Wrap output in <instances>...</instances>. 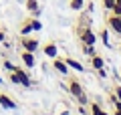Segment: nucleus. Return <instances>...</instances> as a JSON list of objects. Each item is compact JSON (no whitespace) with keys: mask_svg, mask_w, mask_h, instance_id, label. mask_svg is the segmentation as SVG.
<instances>
[{"mask_svg":"<svg viewBox=\"0 0 121 115\" xmlns=\"http://www.w3.org/2000/svg\"><path fill=\"white\" fill-rule=\"evenodd\" d=\"M67 89H69V93L73 95V97H77V101L81 103V105H87V95L85 91H83V85L79 83V79H69V85H67Z\"/></svg>","mask_w":121,"mask_h":115,"instance_id":"1","label":"nucleus"},{"mask_svg":"<svg viewBox=\"0 0 121 115\" xmlns=\"http://www.w3.org/2000/svg\"><path fill=\"white\" fill-rule=\"evenodd\" d=\"M77 36H79V40H81L83 44H95L97 43V36H95V32L91 30V24L77 26Z\"/></svg>","mask_w":121,"mask_h":115,"instance_id":"2","label":"nucleus"},{"mask_svg":"<svg viewBox=\"0 0 121 115\" xmlns=\"http://www.w3.org/2000/svg\"><path fill=\"white\" fill-rule=\"evenodd\" d=\"M22 49L24 51H30V53H36L40 49V40H36V38H30V36H22Z\"/></svg>","mask_w":121,"mask_h":115,"instance_id":"3","label":"nucleus"},{"mask_svg":"<svg viewBox=\"0 0 121 115\" xmlns=\"http://www.w3.org/2000/svg\"><path fill=\"white\" fill-rule=\"evenodd\" d=\"M26 10L30 12V16H35V18H40V14H43V8H40L39 0H26Z\"/></svg>","mask_w":121,"mask_h":115,"instance_id":"4","label":"nucleus"},{"mask_svg":"<svg viewBox=\"0 0 121 115\" xmlns=\"http://www.w3.org/2000/svg\"><path fill=\"white\" fill-rule=\"evenodd\" d=\"M107 26L113 30V32H117L121 36V16H115V14H109L107 16Z\"/></svg>","mask_w":121,"mask_h":115,"instance_id":"5","label":"nucleus"},{"mask_svg":"<svg viewBox=\"0 0 121 115\" xmlns=\"http://www.w3.org/2000/svg\"><path fill=\"white\" fill-rule=\"evenodd\" d=\"M43 55L48 57V59L59 57V49H56V44H55V43H44V44H43Z\"/></svg>","mask_w":121,"mask_h":115,"instance_id":"6","label":"nucleus"},{"mask_svg":"<svg viewBox=\"0 0 121 115\" xmlns=\"http://www.w3.org/2000/svg\"><path fill=\"white\" fill-rule=\"evenodd\" d=\"M52 67H55V71H59L60 75H69V67H67L65 59H59V57H55V59H52Z\"/></svg>","mask_w":121,"mask_h":115,"instance_id":"7","label":"nucleus"},{"mask_svg":"<svg viewBox=\"0 0 121 115\" xmlns=\"http://www.w3.org/2000/svg\"><path fill=\"white\" fill-rule=\"evenodd\" d=\"M20 59H22V63H24L26 69H32V67L36 65V61H35V53H30V51H22Z\"/></svg>","mask_w":121,"mask_h":115,"instance_id":"8","label":"nucleus"},{"mask_svg":"<svg viewBox=\"0 0 121 115\" xmlns=\"http://www.w3.org/2000/svg\"><path fill=\"white\" fill-rule=\"evenodd\" d=\"M16 75H18V79H20V85L28 89V87H30V77H28V73H26L24 69H16Z\"/></svg>","mask_w":121,"mask_h":115,"instance_id":"9","label":"nucleus"},{"mask_svg":"<svg viewBox=\"0 0 121 115\" xmlns=\"http://www.w3.org/2000/svg\"><path fill=\"white\" fill-rule=\"evenodd\" d=\"M0 105L4 109H16V101H12L10 97H6L4 93H0Z\"/></svg>","mask_w":121,"mask_h":115,"instance_id":"10","label":"nucleus"},{"mask_svg":"<svg viewBox=\"0 0 121 115\" xmlns=\"http://www.w3.org/2000/svg\"><path fill=\"white\" fill-rule=\"evenodd\" d=\"M89 61H91V69H95V71H97V69H103V67H105V61H103V57H99L97 53H95L93 57H91Z\"/></svg>","mask_w":121,"mask_h":115,"instance_id":"11","label":"nucleus"},{"mask_svg":"<svg viewBox=\"0 0 121 115\" xmlns=\"http://www.w3.org/2000/svg\"><path fill=\"white\" fill-rule=\"evenodd\" d=\"M65 63H67V67H69V69H75L77 73H83V71H85V67H83V65L79 63V61L71 59V57H67V59H65Z\"/></svg>","mask_w":121,"mask_h":115,"instance_id":"12","label":"nucleus"},{"mask_svg":"<svg viewBox=\"0 0 121 115\" xmlns=\"http://www.w3.org/2000/svg\"><path fill=\"white\" fill-rule=\"evenodd\" d=\"M30 32H32V26H30L28 18H24V20H22V24H20V36H28Z\"/></svg>","mask_w":121,"mask_h":115,"instance_id":"13","label":"nucleus"},{"mask_svg":"<svg viewBox=\"0 0 121 115\" xmlns=\"http://www.w3.org/2000/svg\"><path fill=\"white\" fill-rule=\"evenodd\" d=\"M91 115H109L107 111H103V107L99 105V103H91Z\"/></svg>","mask_w":121,"mask_h":115,"instance_id":"14","label":"nucleus"},{"mask_svg":"<svg viewBox=\"0 0 121 115\" xmlns=\"http://www.w3.org/2000/svg\"><path fill=\"white\" fill-rule=\"evenodd\" d=\"M28 22H30V26H32V30H43V22H40V18H35V16H28Z\"/></svg>","mask_w":121,"mask_h":115,"instance_id":"15","label":"nucleus"},{"mask_svg":"<svg viewBox=\"0 0 121 115\" xmlns=\"http://www.w3.org/2000/svg\"><path fill=\"white\" fill-rule=\"evenodd\" d=\"M69 6H71V10H83V6H85V0H71Z\"/></svg>","mask_w":121,"mask_h":115,"instance_id":"16","label":"nucleus"},{"mask_svg":"<svg viewBox=\"0 0 121 115\" xmlns=\"http://www.w3.org/2000/svg\"><path fill=\"white\" fill-rule=\"evenodd\" d=\"M99 38L103 40V44H105V47H111V43H109V32H107V28H103V30L99 32Z\"/></svg>","mask_w":121,"mask_h":115,"instance_id":"17","label":"nucleus"},{"mask_svg":"<svg viewBox=\"0 0 121 115\" xmlns=\"http://www.w3.org/2000/svg\"><path fill=\"white\" fill-rule=\"evenodd\" d=\"M83 53L89 55V57H93L95 55V44H83Z\"/></svg>","mask_w":121,"mask_h":115,"instance_id":"18","label":"nucleus"},{"mask_svg":"<svg viewBox=\"0 0 121 115\" xmlns=\"http://www.w3.org/2000/svg\"><path fill=\"white\" fill-rule=\"evenodd\" d=\"M111 14H115V16H121V0H117L115 2V6H113L111 10H109Z\"/></svg>","mask_w":121,"mask_h":115,"instance_id":"19","label":"nucleus"},{"mask_svg":"<svg viewBox=\"0 0 121 115\" xmlns=\"http://www.w3.org/2000/svg\"><path fill=\"white\" fill-rule=\"evenodd\" d=\"M115 2H117V0H101V4H103L105 10H111L113 6H115Z\"/></svg>","mask_w":121,"mask_h":115,"instance_id":"20","label":"nucleus"},{"mask_svg":"<svg viewBox=\"0 0 121 115\" xmlns=\"http://www.w3.org/2000/svg\"><path fill=\"white\" fill-rule=\"evenodd\" d=\"M113 95L121 101V85H115V87H113Z\"/></svg>","mask_w":121,"mask_h":115,"instance_id":"21","label":"nucleus"},{"mask_svg":"<svg viewBox=\"0 0 121 115\" xmlns=\"http://www.w3.org/2000/svg\"><path fill=\"white\" fill-rule=\"evenodd\" d=\"M2 65H4V69H6V71H16V67H14V65L10 63V61H4Z\"/></svg>","mask_w":121,"mask_h":115,"instance_id":"22","label":"nucleus"},{"mask_svg":"<svg viewBox=\"0 0 121 115\" xmlns=\"http://www.w3.org/2000/svg\"><path fill=\"white\" fill-rule=\"evenodd\" d=\"M97 75H99L101 79H105V77H107V71H105V67H103V69H97Z\"/></svg>","mask_w":121,"mask_h":115,"instance_id":"23","label":"nucleus"},{"mask_svg":"<svg viewBox=\"0 0 121 115\" xmlns=\"http://www.w3.org/2000/svg\"><path fill=\"white\" fill-rule=\"evenodd\" d=\"M4 40H6V32L0 28V43H4Z\"/></svg>","mask_w":121,"mask_h":115,"instance_id":"24","label":"nucleus"},{"mask_svg":"<svg viewBox=\"0 0 121 115\" xmlns=\"http://www.w3.org/2000/svg\"><path fill=\"white\" fill-rule=\"evenodd\" d=\"M93 8H95V6H93V2H89V4H87V12H93Z\"/></svg>","mask_w":121,"mask_h":115,"instance_id":"25","label":"nucleus"},{"mask_svg":"<svg viewBox=\"0 0 121 115\" xmlns=\"http://www.w3.org/2000/svg\"><path fill=\"white\" fill-rule=\"evenodd\" d=\"M115 115H121V109H115Z\"/></svg>","mask_w":121,"mask_h":115,"instance_id":"26","label":"nucleus"},{"mask_svg":"<svg viewBox=\"0 0 121 115\" xmlns=\"http://www.w3.org/2000/svg\"><path fill=\"white\" fill-rule=\"evenodd\" d=\"M0 83H4V79H2V77H0Z\"/></svg>","mask_w":121,"mask_h":115,"instance_id":"27","label":"nucleus"},{"mask_svg":"<svg viewBox=\"0 0 121 115\" xmlns=\"http://www.w3.org/2000/svg\"><path fill=\"white\" fill-rule=\"evenodd\" d=\"M119 51H121V47H119Z\"/></svg>","mask_w":121,"mask_h":115,"instance_id":"28","label":"nucleus"}]
</instances>
